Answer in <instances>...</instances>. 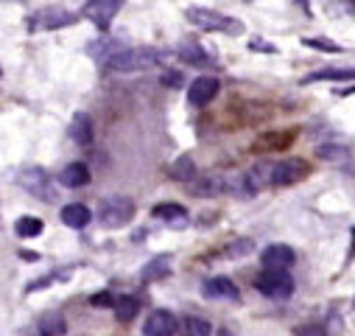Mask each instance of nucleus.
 <instances>
[{
  "instance_id": "18",
  "label": "nucleus",
  "mask_w": 355,
  "mask_h": 336,
  "mask_svg": "<svg viewBox=\"0 0 355 336\" xmlns=\"http://www.w3.org/2000/svg\"><path fill=\"white\" fill-rule=\"evenodd\" d=\"M151 216L168 221L171 227H185V224H188V210H185L182 205H157V208L151 210Z\"/></svg>"
},
{
  "instance_id": "8",
  "label": "nucleus",
  "mask_w": 355,
  "mask_h": 336,
  "mask_svg": "<svg viewBox=\"0 0 355 336\" xmlns=\"http://www.w3.org/2000/svg\"><path fill=\"white\" fill-rule=\"evenodd\" d=\"M121 0H90V3H84V9H81V15L87 17V20H93L101 31H107L110 28V23H112V17L121 12Z\"/></svg>"
},
{
  "instance_id": "13",
  "label": "nucleus",
  "mask_w": 355,
  "mask_h": 336,
  "mask_svg": "<svg viewBox=\"0 0 355 336\" xmlns=\"http://www.w3.org/2000/svg\"><path fill=\"white\" fill-rule=\"evenodd\" d=\"M176 56L191 67H213V56L207 51H202L196 42H182L180 48H176Z\"/></svg>"
},
{
  "instance_id": "12",
  "label": "nucleus",
  "mask_w": 355,
  "mask_h": 336,
  "mask_svg": "<svg viewBox=\"0 0 355 336\" xmlns=\"http://www.w3.org/2000/svg\"><path fill=\"white\" fill-rule=\"evenodd\" d=\"M205 297L207 300H238V286L230 280V278H210L205 280Z\"/></svg>"
},
{
  "instance_id": "29",
  "label": "nucleus",
  "mask_w": 355,
  "mask_h": 336,
  "mask_svg": "<svg viewBox=\"0 0 355 336\" xmlns=\"http://www.w3.org/2000/svg\"><path fill=\"white\" fill-rule=\"evenodd\" d=\"M90 303H93V305H112V308H115L118 297H115V294H110V292H104V294H93V297H90Z\"/></svg>"
},
{
  "instance_id": "24",
  "label": "nucleus",
  "mask_w": 355,
  "mask_h": 336,
  "mask_svg": "<svg viewBox=\"0 0 355 336\" xmlns=\"http://www.w3.org/2000/svg\"><path fill=\"white\" fill-rule=\"evenodd\" d=\"M316 154H319V160H324V162H344V160L349 157V149H347V146H338V143H324V146L316 149Z\"/></svg>"
},
{
  "instance_id": "3",
  "label": "nucleus",
  "mask_w": 355,
  "mask_h": 336,
  "mask_svg": "<svg viewBox=\"0 0 355 336\" xmlns=\"http://www.w3.org/2000/svg\"><path fill=\"white\" fill-rule=\"evenodd\" d=\"M188 20H191L196 28H202V31H221V34H230V37L243 34V26H241L235 17H227V15L202 9V6L188 9Z\"/></svg>"
},
{
  "instance_id": "25",
  "label": "nucleus",
  "mask_w": 355,
  "mask_h": 336,
  "mask_svg": "<svg viewBox=\"0 0 355 336\" xmlns=\"http://www.w3.org/2000/svg\"><path fill=\"white\" fill-rule=\"evenodd\" d=\"M182 336H213V325L202 317H188L182 322Z\"/></svg>"
},
{
  "instance_id": "9",
  "label": "nucleus",
  "mask_w": 355,
  "mask_h": 336,
  "mask_svg": "<svg viewBox=\"0 0 355 336\" xmlns=\"http://www.w3.org/2000/svg\"><path fill=\"white\" fill-rule=\"evenodd\" d=\"M176 330H180V322H176V317L165 308L151 311L143 322V336H173Z\"/></svg>"
},
{
  "instance_id": "15",
  "label": "nucleus",
  "mask_w": 355,
  "mask_h": 336,
  "mask_svg": "<svg viewBox=\"0 0 355 336\" xmlns=\"http://www.w3.org/2000/svg\"><path fill=\"white\" fill-rule=\"evenodd\" d=\"M62 221L67 224V227H73V230H84L87 224H90V219H93V213H90V208L87 205H64L62 208Z\"/></svg>"
},
{
  "instance_id": "4",
  "label": "nucleus",
  "mask_w": 355,
  "mask_h": 336,
  "mask_svg": "<svg viewBox=\"0 0 355 336\" xmlns=\"http://www.w3.org/2000/svg\"><path fill=\"white\" fill-rule=\"evenodd\" d=\"M135 219V202L129 196H107L98 208V221L110 230H118Z\"/></svg>"
},
{
  "instance_id": "7",
  "label": "nucleus",
  "mask_w": 355,
  "mask_h": 336,
  "mask_svg": "<svg viewBox=\"0 0 355 336\" xmlns=\"http://www.w3.org/2000/svg\"><path fill=\"white\" fill-rule=\"evenodd\" d=\"M297 255L288 244H269L260 252V264L263 269H272V272H288V267H294Z\"/></svg>"
},
{
  "instance_id": "28",
  "label": "nucleus",
  "mask_w": 355,
  "mask_h": 336,
  "mask_svg": "<svg viewBox=\"0 0 355 336\" xmlns=\"http://www.w3.org/2000/svg\"><path fill=\"white\" fill-rule=\"evenodd\" d=\"M294 333H297V336H324L327 330H324L322 325H297Z\"/></svg>"
},
{
  "instance_id": "23",
  "label": "nucleus",
  "mask_w": 355,
  "mask_h": 336,
  "mask_svg": "<svg viewBox=\"0 0 355 336\" xmlns=\"http://www.w3.org/2000/svg\"><path fill=\"white\" fill-rule=\"evenodd\" d=\"M42 227H45L42 219H37V216H20L17 224H15V233L20 238H37L42 233Z\"/></svg>"
},
{
  "instance_id": "1",
  "label": "nucleus",
  "mask_w": 355,
  "mask_h": 336,
  "mask_svg": "<svg viewBox=\"0 0 355 336\" xmlns=\"http://www.w3.org/2000/svg\"><path fill=\"white\" fill-rule=\"evenodd\" d=\"M165 59L162 51H154V48H123V51H115L110 53L104 62L110 70H118V73H132V70H148L154 65H159Z\"/></svg>"
},
{
  "instance_id": "14",
  "label": "nucleus",
  "mask_w": 355,
  "mask_h": 336,
  "mask_svg": "<svg viewBox=\"0 0 355 336\" xmlns=\"http://www.w3.org/2000/svg\"><path fill=\"white\" fill-rule=\"evenodd\" d=\"M59 183L64 188H84L87 183H90V168H87L84 162H70V165H64V171L59 174Z\"/></svg>"
},
{
  "instance_id": "32",
  "label": "nucleus",
  "mask_w": 355,
  "mask_h": 336,
  "mask_svg": "<svg viewBox=\"0 0 355 336\" xmlns=\"http://www.w3.org/2000/svg\"><path fill=\"white\" fill-rule=\"evenodd\" d=\"M218 336H235L232 330H218Z\"/></svg>"
},
{
  "instance_id": "2",
  "label": "nucleus",
  "mask_w": 355,
  "mask_h": 336,
  "mask_svg": "<svg viewBox=\"0 0 355 336\" xmlns=\"http://www.w3.org/2000/svg\"><path fill=\"white\" fill-rule=\"evenodd\" d=\"M17 183H20L34 199H40V202H56V199H59L53 180L45 174V168H40V165H26L23 171L17 174Z\"/></svg>"
},
{
  "instance_id": "6",
  "label": "nucleus",
  "mask_w": 355,
  "mask_h": 336,
  "mask_svg": "<svg viewBox=\"0 0 355 336\" xmlns=\"http://www.w3.org/2000/svg\"><path fill=\"white\" fill-rule=\"evenodd\" d=\"M311 171V165L300 157H286L280 162H272V185L275 188H286V185H294L300 180H305Z\"/></svg>"
},
{
  "instance_id": "21",
  "label": "nucleus",
  "mask_w": 355,
  "mask_h": 336,
  "mask_svg": "<svg viewBox=\"0 0 355 336\" xmlns=\"http://www.w3.org/2000/svg\"><path fill=\"white\" fill-rule=\"evenodd\" d=\"M171 180L176 183H191L196 180V162L191 160V154H182L171 162Z\"/></svg>"
},
{
  "instance_id": "20",
  "label": "nucleus",
  "mask_w": 355,
  "mask_h": 336,
  "mask_svg": "<svg viewBox=\"0 0 355 336\" xmlns=\"http://www.w3.org/2000/svg\"><path fill=\"white\" fill-rule=\"evenodd\" d=\"M349 78H355V67H324V70L305 76L302 81L313 84V81H349Z\"/></svg>"
},
{
  "instance_id": "10",
  "label": "nucleus",
  "mask_w": 355,
  "mask_h": 336,
  "mask_svg": "<svg viewBox=\"0 0 355 336\" xmlns=\"http://www.w3.org/2000/svg\"><path fill=\"white\" fill-rule=\"evenodd\" d=\"M218 78H213V76H199L196 81H191V87H188V101L193 104V107H207L216 96H218Z\"/></svg>"
},
{
  "instance_id": "16",
  "label": "nucleus",
  "mask_w": 355,
  "mask_h": 336,
  "mask_svg": "<svg viewBox=\"0 0 355 336\" xmlns=\"http://www.w3.org/2000/svg\"><path fill=\"white\" fill-rule=\"evenodd\" d=\"M40 336H64L67 333V319L59 311H45L37 322Z\"/></svg>"
},
{
  "instance_id": "30",
  "label": "nucleus",
  "mask_w": 355,
  "mask_h": 336,
  "mask_svg": "<svg viewBox=\"0 0 355 336\" xmlns=\"http://www.w3.org/2000/svg\"><path fill=\"white\" fill-rule=\"evenodd\" d=\"M162 84H165V87H176V84H182V73H180V70L162 73Z\"/></svg>"
},
{
  "instance_id": "31",
  "label": "nucleus",
  "mask_w": 355,
  "mask_h": 336,
  "mask_svg": "<svg viewBox=\"0 0 355 336\" xmlns=\"http://www.w3.org/2000/svg\"><path fill=\"white\" fill-rule=\"evenodd\" d=\"M249 48H252V51H269V53H275V48H272V45H263L260 40H254Z\"/></svg>"
},
{
  "instance_id": "26",
  "label": "nucleus",
  "mask_w": 355,
  "mask_h": 336,
  "mask_svg": "<svg viewBox=\"0 0 355 336\" xmlns=\"http://www.w3.org/2000/svg\"><path fill=\"white\" fill-rule=\"evenodd\" d=\"M254 249V244L249 238H241V241H232L227 249H224V255L227 258H241V255H249V252Z\"/></svg>"
},
{
  "instance_id": "5",
  "label": "nucleus",
  "mask_w": 355,
  "mask_h": 336,
  "mask_svg": "<svg viewBox=\"0 0 355 336\" xmlns=\"http://www.w3.org/2000/svg\"><path fill=\"white\" fill-rule=\"evenodd\" d=\"M254 289L269 297V300H288L294 294V278L288 272H272V269H263L254 278Z\"/></svg>"
},
{
  "instance_id": "27",
  "label": "nucleus",
  "mask_w": 355,
  "mask_h": 336,
  "mask_svg": "<svg viewBox=\"0 0 355 336\" xmlns=\"http://www.w3.org/2000/svg\"><path fill=\"white\" fill-rule=\"evenodd\" d=\"M302 45H308V48H313V51L341 53V45H336V42H330V40H313V37H308V40H302Z\"/></svg>"
},
{
  "instance_id": "11",
  "label": "nucleus",
  "mask_w": 355,
  "mask_h": 336,
  "mask_svg": "<svg viewBox=\"0 0 355 336\" xmlns=\"http://www.w3.org/2000/svg\"><path fill=\"white\" fill-rule=\"evenodd\" d=\"M73 23H76V15H70V12H42V15L28 17L31 31H51V28H62V26H73Z\"/></svg>"
},
{
  "instance_id": "19",
  "label": "nucleus",
  "mask_w": 355,
  "mask_h": 336,
  "mask_svg": "<svg viewBox=\"0 0 355 336\" xmlns=\"http://www.w3.org/2000/svg\"><path fill=\"white\" fill-rule=\"evenodd\" d=\"M171 275V258L168 255H157L154 261L146 264V269L140 272V280L143 283H154V280H162Z\"/></svg>"
},
{
  "instance_id": "34",
  "label": "nucleus",
  "mask_w": 355,
  "mask_h": 336,
  "mask_svg": "<svg viewBox=\"0 0 355 336\" xmlns=\"http://www.w3.org/2000/svg\"><path fill=\"white\" fill-rule=\"evenodd\" d=\"M349 233H352V241H355V227H352V230H349Z\"/></svg>"
},
{
  "instance_id": "22",
  "label": "nucleus",
  "mask_w": 355,
  "mask_h": 336,
  "mask_svg": "<svg viewBox=\"0 0 355 336\" xmlns=\"http://www.w3.org/2000/svg\"><path fill=\"white\" fill-rule=\"evenodd\" d=\"M137 311H140V297H132V294L118 297V303H115V317H118V322H132V319L137 317Z\"/></svg>"
},
{
  "instance_id": "33",
  "label": "nucleus",
  "mask_w": 355,
  "mask_h": 336,
  "mask_svg": "<svg viewBox=\"0 0 355 336\" xmlns=\"http://www.w3.org/2000/svg\"><path fill=\"white\" fill-rule=\"evenodd\" d=\"M347 93H355V90H338V96H347Z\"/></svg>"
},
{
  "instance_id": "17",
  "label": "nucleus",
  "mask_w": 355,
  "mask_h": 336,
  "mask_svg": "<svg viewBox=\"0 0 355 336\" xmlns=\"http://www.w3.org/2000/svg\"><path fill=\"white\" fill-rule=\"evenodd\" d=\"M70 137L78 143V146H90L93 143V118L87 115V112H78L70 124Z\"/></svg>"
}]
</instances>
